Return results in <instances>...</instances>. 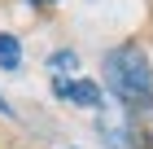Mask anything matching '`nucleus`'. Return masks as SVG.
<instances>
[{
    "mask_svg": "<svg viewBox=\"0 0 153 149\" xmlns=\"http://www.w3.org/2000/svg\"><path fill=\"white\" fill-rule=\"evenodd\" d=\"M18 61H22V53H18V40L0 31V66H4V70H18Z\"/></svg>",
    "mask_w": 153,
    "mask_h": 149,
    "instance_id": "3",
    "label": "nucleus"
},
{
    "mask_svg": "<svg viewBox=\"0 0 153 149\" xmlns=\"http://www.w3.org/2000/svg\"><path fill=\"white\" fill-rule=\"evenodd\" d=\"M105 83L123 97L127 105H149L153 97V75H149V61L136 44H123L105 57Z\"/></svg>",
    "mask_w": 153,
    "mask_h": 149,
    "instance_id": "1",
    "label": "nucleus"
},
{
    "mask_svg": "<svg viewBox=\"0 0 153 149\" xmlns=\"http://www.w3.org/2000/svg\"><path fill=\"white\" fill-rule=\"evenodd\" d=\"M53 92H57L61 101H79V105H101L105 101L101 83H92V79H57Z\"/></svg>",
    "mask_w": 153,
    "mask_h": 149,
    "instance_id": "2",
    "label": "nucleus"
},
{
    "mask_svg": "<svg viewBox=\"0 0 153 149\" xmlns=\"http://www.w3.org/2000/svg\"><path fill=\"white\" fill-rule=\"evenodd\" d=\"M48 70H53V75H74V70H79V57H74L70 48H61V53L48 57Z\"/></svg>",
    "mask_w": 153,
    "mask_h": 149,
    "instance_id": "4",
    "label": "nucleus"
},
{
    "mask_svg": "<svg viewBox=\"0 0 153 149\" xmlns=\"http://www.w3.org/2000/svg\"><path fill=\"white\" fill-rule=\"evenodd\" d=\"M0 114H13V105H9V101H4V97H0Z\"/></svg>",
    "mask_w": 153,
    "mask_h": 149,
    "instance_id": "5",
    "label": "nucleus"
},
{
    "mask_svg": "<svg viewBox=\"0 0 153 149\" xmlns=\"http://www.w3.org/2000/svg\"><path fill=\"white\" fill-rule=\"evenodd\" d=\"M31 4H48V0H31Z\"/></svg>",
    "mask_w": 153,
    "mask_h": 149,
    "instance_id": "6",
    "label": "nucleus"
}]
</instances>
